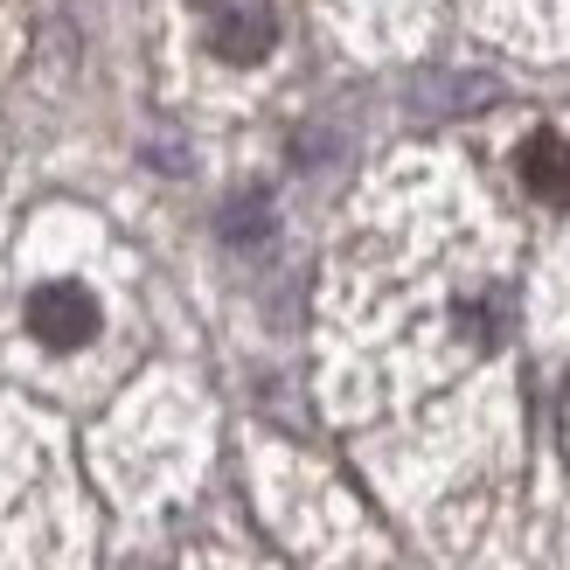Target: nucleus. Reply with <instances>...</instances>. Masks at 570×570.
I'll list each match as a JSON object with an SVG mask.
<instances>
[{"label":"nucleus","mask_w":570,"mask_h":570,"mask_svg":"<svg viewBox=\"0 0 570 570\" xmlns=\"http://www.w3.org/2000/svg\"><path fill=\"white\" fill-rule=\"evenodd\" d=\"M28 327H36L42 348H83V341L98 334V299L70 278H56L28 299Z\"/></svg>","instance_id":"obj_1"},{"label":"nucleus","mask_w":570,"mask_h":570,"mask_svg":"<svg viewBox=\"0 0 570 570\" xmlns=\"http://www.w3.org/2000/svg\"><path fill=\"white\" fill-rule=\"evenodd\" d=\"M209 42H216V56H230V63H258L272 49V14L258 0H223L216 21H209Z\"/></svg>","instance_id":"obj_2"},{"label":"nucleus","mask_w":570,"mask_h":570,"mask_svg":"<svg viewBox=\"0 0 570 570\" xmlns=\"http://www.w3.org/2000/svg\"><path fill=\"white\" fill-rule=\"evenodd\" d=\"M522 181H529V195H543V203H570V139L535 132L522 147Z\"/></svg>","instance_id":"obj_3"}]
</instances>
